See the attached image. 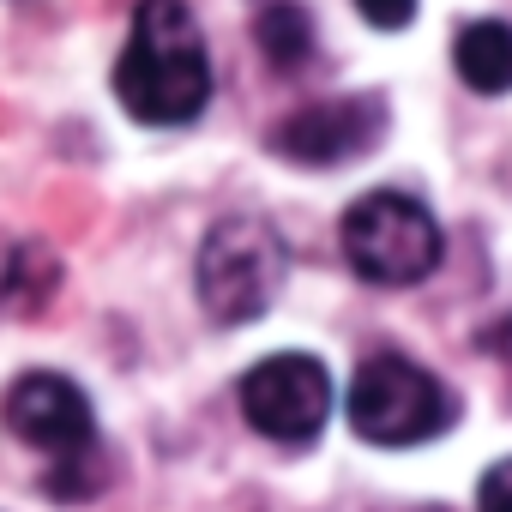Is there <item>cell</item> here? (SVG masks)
<instances>
[{
	"label": "cell",
	"instance_id": "6da1fadb",
	"mask_svg": "<svg viewBox=\"0 0 512 512\" xmlns=\"http://www.w3.org/2000/svg\"><path fill=\"white\" fill-rule=\"evenodd\" d=\"M115 97L133 121L181 127L211 97V61L187 0H139L133 37L115 61Z\"/></svg>",
	"mask_w": 512,
	"mask_h": 512
},
{
	"label": "cell",
	"instance_id": "7a4b0ae2",
	"mask_svg": "<svg viewBox=\"0 0 512 512\" xmlns=\"http://www.w3.org/2000/svg\"><path fill=\"white\" fill-rule=\"evenodd\" d=\"M199 302L217 326H241L253 314H266V302L284 284V241L260 217H223L199 241V266H193Z\"/></svg>",
	"mask_w": 512,
	"mask_h": 512
},
{
	"label": "cell",
	"instance_id": "3957f363",
	"mask_svg": "<svg viewBox=\"0 0 512 512\" xmlns=\"http://www.w3.org/2000/svg\"><path fill=\"white\" fill-rule=\"evenodd\" d=\"M344 260L380 290L422 284L440 266V223L410 193H362L344 211Z\"/></svg>",
	"mask_w": 512,
	"mask_h": 512
},
{
	"label": "cell",
	"instance_id": "277c9868",
	"mask_svg": "<svg viewBox=\"0 0 512 512\" xmlns=\"http://www.w3.org/2000/svg\"><path fill=\"white\" fill-rule=\"evenodd\" d=\"M344 404H350V428L374 446H416V440L440 434L452 416L440 380L404 356H368L356 368Z\"/></svg>",
	"mask_w": 512,
	"mask_h": 512
},
{
	"label": "cell",
	"instance_id": "5b68a950",
	"mask_svg": "<svg viewBox=\"0 0 512 512\" xmlns=\"http://www.w3.org/2000/svg\"><path fill=\"white\" fill-rule=\"evenodd\" d=\"M241 416L266 440L308 446L326 428V416H332V374L314 356H296V350L290 356H266L241 380Z\"/></svg>",
	"mask_w": 512,
	"mask_h": 512
},
{
	"label": "cell",
	"instance_id": "8992f818",
	"mask_svg": "<svg viewBox=\"0 0 512 512\" xmlns=\"http://www.w3.org/2000/svg\"><path fill=\"white\" fill-rule=\"evenodd\" d=\"M0 416H7V428L37 446V452H55L61 464L85 458L91 452V398L67 380V374H19L7 386V404H0Z\"/></svg>",
	"mask_w": 512,
	"mask_h": 512
},
{
	"label": "cell",
	"instance_id": "52a82bcc",
	"mask_svg": "<svg viewBox=\"0 0 512 512\" xmlns=\"http://www.w3.org/2000/svg\"><path fill=\"white\" fill-rule=\"evenodd\" d=\"M380 133H386V109L374 97H332V103L296 109L272 133V151L308 169H332V163H356L362 151H374Z\"/></svg>",
	"mask_w": 512,
	"mask_h": 512
},
{
	"label": "cell",
	"instance_id": "ba28073f",
	"mask_svg": "<svg viewBox=\"0 0 512 512\" xmlns=\"http://www.w3.org/2000/svg\"><path fill=\"white\" fill-rule=\"evenodd\" d=\"M452 67H458V79H464L470 91H482V97L512 91V25H500V19L464 25L458 43H452Z\"/></svg>",
	"mask_w": 512,
	"mask_h": 512
},
{
	"label": "cell",
	"instance_id": "9c48e42d",
	"mask_svg": "<svg viewBox=\"0 0 512 512\" xmlns=\"http://www.w3.org/2000/svg\"><path fill=\"white\" fill-rule=\"evenodd\" d=\"M61 290V260L37 241L0 247V308L7 314H37Z\"/></svg>",
	"mask_w": 512,
	"mask_h": 512
},
{
	"label": "cell",
	"instance_id": "30bf717a",
	"mask_svg": "<svg viewBox=\"0 0 512 512\" xmlns=\"http://www.w3.org/2000/svg\"><path fill=\"white\" fill-rule=\"evenodd\" d=\"M253 37H260V55L278 73H296L314 55V19L296 7V0H272V7L260 13V25H253Z\"/></svg>",
	"mask_w": 512,
	"mask_h": 512
},
{
	"label": "cell",
	"instance_id": "8fae6325",
	"mask_svg": "<svg viewBox=\"0 0 512 512\" xmlns=\"http://www.w3.org/2000/svg\"><path fill=\"white\" fill-rule=\"evenodd\" d=\"M476 512H512V458H500L482 488H476Z\"/></svg>",
	"mask_w": 512,
	"mask_h": 512
},
{
	"label": "cell",
	"instance_id": "7c38bea8",
	"mask_svg": "<svg viewBox=\"0 0 512 512\" xmlns=\"http://www.w3.org/2000/svg\"><path fill=\"white\" fill-rule=\"evenodd\" d=\"M356 13L374 25V31H404L416 19V0H356Z\"/></svg>",
	"mask_w": 512,
	"mask_h": 512
}]
</instances>
